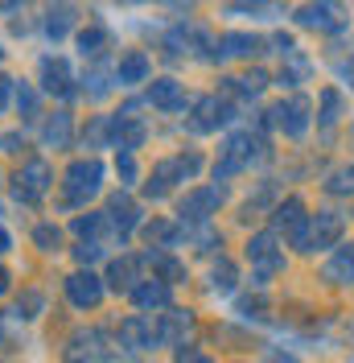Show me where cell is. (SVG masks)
<instances>
[{
    "label": "cell",
    "mask_w": 354,
    "mask_h": 363,
    "mask_svg": "<svg viewBox=\"0 0 354 363\" xmlns=\"http://www.w3.org/2000/svg\"><path fill=\"white\" fill-rule=\"evenodd\" d=\"M99 186H103V161L83 157V161H74V165L67 169L62 199H67V206H83L87 199H95V194H99Z\"/></svg>",
    "instance_id": "6da1fadb"
},
{
    "label": "cell",
    "mask_w": 354,
    "mask_h": 363,
    "mask_svg": "<svg viewBox=\"0 0 354 363\" xmlns=\"http://www.w3.org/2000/svg\"><path fill=\"white\" fill-rule=\"evenodd\" d=\"M198 169H202V153H194V149H190V153H177V157L161 161L153 169V182L144 186V194H149V199H165L173 182H190Z\"/></svg>",
    "instance_id": "7a4b0ae2"
},
{
    "label": "cell",
    "mask_w": 354,
    "mask_h": 363,
    "mask_svg": "<svg viewBox=\"0 0 354 363\" xmlns=\"http://www.w3.org/2000/svg\"><path fill=\"white\" fill-rule=\"evenodd\" d=\"M247 260H251V269H256V281H260V285L272 281L276 272H285V248H280L276 231H260V235H251V240H247Z\"/></svg>",
    "instance_id": "3957f363"
},
{
    "label": "cell",
    "mask_w": 354,
    "mask_h": 363,
    "mask_svg": "<svg viewBox=\"0 0 354 363\" xmlns=\"http://www.w3.org/2000/svg\"><path fill=\"white\" fill-rule=\"evenodd\" d=\"M346 21H350V13L342 0H309L297 9V25L317 29V33H338V29H346Z\"/></svg>",
    "instance_id": "277c9868"
},
{
    "label": "cell",
    "mask_w": 354,
    "mask_h": 363,
    "mask_svg": "<svg viewBox=\"0 0 354 363\" xmlns=\"http://www.w3.org/2000/svg\"><path fill=\"white\" fill-rule=\"evenodd\" d=\"M256 149H260V140H256L251 133H235L219 149V161H215V182H227V178H235L239 169H247L251 157H256Z\"/></svg>",
    "instance_id": "5b68a950"
},
{
    "label": "cell",
    "mask_w": 354,
    "mask_h": 363,
    "mask_svg": "<svg viewBox=\"0 0 354 363\" xmlns=\"http://www.w3.org/2000/svg\"><path fill=\"white\" fill-rule=\"evenodd\" d=\"M272 223L288 231V244L297 252H309V219H305V203L301 199H288L272 211Z\"/></svg>",
    "instance_id": "8992f818"
},
{
    "label": "cell",
    "mask_w": 354,
    "mask_h": 363,
    "mask_svg": "<svg viewBox=\"0 0 354 363\" xmlns=\"http://www.w3.org/2000/svg\"><path fill=\"white\" fill-rule=\"evenodd\" d=\"M268 116H272V124H276V128H280L285 136H292V140L309 133V99H305V95L280 99V104H276V108H272Z\"/></svg>",
    "instance_id": "52a82bcc"
},
{
    "label": "cell",
    "mask_w": 354,
    "mask_h": 363,
    "mask_svg": "<svg viewBox=\"0 0 354 363\" xmlns=\"http://www.w3.org/2000/svg\"><path fill=\"white\" fill-rule=\"evenodd\" d=\"M50 182H54L50 165H45L42 157H29L21 169H17V178H13V190H17V199H21V203H38L45 190H50Z\"/></svg>",
    "instance_id": "ba28073f"
},
{
    "label": "cell",
    "mask_w": 354,
    "mask_h": 363,
    "mask_svg": "<svg viewBox=\"0 0 354 363\" xmlns=\"http://www.w3.org/2000/svg\"><path fill=\"white\" fill-rule=\"evenodd\" d=\"M231 116H235V108H231L227 99H219V95H202L185 124H190V133H219Z\"/></svg>",
    "instance_id": "9c48e42d"
},
{
    "label": "cell",
    "mask_w": 354,
    "mask_h": 363,
    "mask_svg": "<svg viewBox=\"0 0 354 363\" xmlns=\"http://www.w3.org/2000/svg\"><path fill=\"white\" fill-rule=\"evenodd\" d=\"M67 297L74 310H95L99 301H103V277H95V272H70L67 277Z\"/></svg>",
    "instance_id": "30bf717a"
},
{
    "label": "cell",
    "mask_w": 354,
    "mask_h": 363,
    "mask_svg": "<svg viewBox=\"0 0 354 363\" xmlns=\"http://www.w3.org/2000/svg\"><path fill=\"white\" fill-rule=\"evenodd\" d=\"M219 206H222V186H202V190H190L181 199V219L206 223L210 215H219Z\"/></svg>",
    "instance_id": "8fae6325"
},
{
    "label": "cell",
    "mask_w": 354,
    "mask_h": 363,
    "mask_svg": "<svg viewBox=\"0 0 354 363\" xmlns=\"http://www.w3.org/2000/svg\"><path fill=\"white\" fill-rule=\"evenodd\" d=\"M342 227H346V219H342L338 211H317L309 219V252L333 248V244L342 240Z\"/></svg>",
    "instance_id": "7c38bea8"
},
{
    "label": "cell",
    "mask_w": 354,
    "mask_h": 363,
    "mask_svg": "<svg viewBox=\"0 0 354 363\" xmlns=\"http://www.w3.org/2000/svg\"><path fill=\"white\" fill-rule=\"evenodd\" d=\"M108 128H111V140H115L120 153H132V149H140V140H144V124L132 116V108H124L120 116H111Z\"/></svg>",
    "instance_id": "4fadbf2b"
},
{
    "label": "cell",
    "mask_w": 354,
    "mask_h": 363,
    "mask_svg": "<svg viewBox=\"0 0 354 363\" xmlns=\"http://www.w3.org/2000/svg\"><path fill=\"white\" fill-rule=\"evenodd\" d=\"M190 330H194V314L190 310H169V314H161V322H156V342L177 347V342H185Z\"/></svg>",
    "instance_id": "5bb4252c"
},
{
    "label": "cell",
    "mask_w": 354,
    "mask_h": 363,
    "mask_svg": "<svg viewBox=\"0 0 354 363\" xmlns=\"http://www.w3.org/2000/svg\"><path fill=\"white\" fill-rule=\"evenodd\" d=\"M149 70H153L149 54H144V50H132V54L120 58V67H115V83H120V87H136V83L149 79Z\"/></svg>",
    "instance_id": "9a60e30c"
},
{
    "label": "cell",
    "mask_w": 354,
    "mask_h": 363,
    "mask_svg": "<svg viewBox=\"0 0 354 363\" xmlns=\"http://www.w3.org/2000/svg\"><path fill=\"white\" fill-rule=\"evenodd\" d=\"M260 38L256 33H222L219 45H215V58H251L260 54Z\"/></svg>",
    "instance_id": "2e32d148"
},
{
    "label": "cell",
    "mask_w": 354,
    "mask_h": 363,
    "mask_svg": "<svg viewBox=\"0 0 354 363\" xmlns=\"http://www.w3.org/2000/svg\"><path fill=\"white\" fill-rule=\"evenodd\" d=\"M321 277L330 285H354V244H342V248L333 252L330 260H326V269H321Z\"/></svg>",
    "instance_id": "e0dca14e"
},
{
    "label": "cell",
    "mask_w": 354,
    "mask_h": 363,
    "mask_svg": "<svg viewBox=\"0 0 354 363\" xmlns=\"http://www.w3.org/2000/svg\"><path fill=\"white\" fill-rule=\"evenodd\" d=\"M74 0H54L50 9H45V33L54 38V42H62L70 33V25H74Z\"/></svg>",
    "instance_id": "ac0fdd59"
},
{
    "label": "cell",
    "mask_w": 354,
    "mask_h": 363,
    "mask_svg": "<svg viewBox=\"0 0 354 363\" xmlns=\"http://www.w3.org/2000/svg\"><path fill=\"white\" fill-rule=\"evenodd\" d=\"M108 223L115 227V235H120V240H128V231H132V227L140 223V211L132 206V199L115 194V199L108 203Z\"/></svg>",
    "instance_id": "d6986e66"
},
{
    "label": "cell",
    "mask_w": 354,
    "mask_h": 363,
    "mask_svg": "<svg viewBox=\"0 0 354 363\" xmlns=\"http://www.w3.org/2000/svg\"><path fill=\"white\" fill-rule=\"evenodd\" d=\"M120 339H124V347H132V351H149L156 342V326L149 318H128L120 326Z\"/></svg>",
    "instance_id": "ffe728a7"
},
{
    "label": "cell",
    "mask_w": 354,
    "mask_h": 363,
    "mask_svg": "<svg viewBox=\"0 0 354 363\" xmlns=\"http://www.w3.org/2000/svg\"><path fill=\"white\" fill-rule=\"evenodd\" d=\"M70 83H74V79H70V67L62 62V58H42V87L45 91H54V95L67 99L70 91H74Z\"/></svg>",
    "instance_id": "44dd1931"
},
{
    "label": "cell",
    "mask_w": 354,
    "mask_h": 363,
    "mask_svg": "<svg viewBox=\"0 0 354 363\" xmlns=\"http://www.w3.org/2000/svg\"><path fill=\"white\" fill-rule=\"evenodd\" d=\"M149 104L161 108V112H177V108H185L181 83H177V79H156L153 87H149Z\"/></svg>",
    "instance_id": "7402d4cb"
},
{
    "label": "cell",
    "mask_w": 354,
    "mask_h": 363,
    "mask_svg": "<svg viewBox=\"0 0 354 363\" xmlns=\"http://www.w3.org/2000/svg\"><path fill=\"white\" fill-rule=\"evenodd\" d=\"M132 301L140 306V310H169V285H165V281L132 285Z\"/></svg>",
    "instance_id": "603a6c76"
},
{
    "label": "cell",
    "mask_w": 354,
    "mask_h": 363,
    "mask_svg": "<svg viewBox=\"0 0 354 363\" xmlns=\"http://www.w3.org/2000/svg\"><path fill=\"white\" fill-rule=\"evenodd\" d=\"M144 260L156 269V281H165V285H177V281L185 277V264H181V260H173L169 252H161V248H156V252L149 248V252H144Z\"/></svg>",
    "instance_id": "cb8c5ba5"
},
{
    "label": "cell",
    "mask_w": 354,
    "mask_h": 363,
    "mask_svg": "<svg viewBox=\"0 0 354 363\" xmlns=\"http://www.w3.org/2000/svg\"><path fill=\"white\" fill-rule=\"evenodd\" d=\"M165 45L173 50V54H185L190 45H206V38H202V29L198 25H190V21H177L169 33H165Z\"/></svg>",
    "instance_id": "d4e9b609"
},
{
    "label": "cell",
    "mask_w": 354,
    "mask_h": 363,
    "mask_svg": "<svg viewBox=\"0 0 354 363\" xmlns=\"http://www.w3.org/2000/svg\"><path fill=\"white\" fill-rule=\"evenodd\" d=\"M70 133H74V124H70L67 112L50 116V120H45V128H42L45 145H54V149H67V145H70Z\"/></svg>",
    "instance_id": "484cf974"
},
{
    "label": "cell",
    "mask_w": 354,
    "mask_h": 363,
    "mask_svg": "<svg viewBox=\"0 0 354 363\" xmlns=\"http://www.w3.org/2000/svg\"><path fill=\"white\" fill-rule=\"evenodd\" d=\"M108 50V29L103 25H87L83 33H79V54L83 58H99Z\"/></svg>",
    "instance_id": "4316f807"
},
{
    "label": "cell",
    "mask_w": 354,
    "mask_h": 363,
    "mask_svg": "<svg viewBox=\"0 0 354 363\" xmlns=\"http://www.w3.org/2000/svg\"><path fill=\"white\" fill-rule=\"evenodd\" d=\"M136 264H140V260H132V256H124V260H111V269H108V281L115 285V289H128V294H132Z\"/></svg>",
    "instance_id": "83f0119b"
},
{
    "label": "cell",
    "mask_w": 354,
    "mask_h": 363,
    "mask_svg": "<svg viewBox=\"0 0 354 363\" xmlns=\"http://www.w3.org/2000/svg\"><path fill=\"white\" fill-rule=\"evenodd\" d=\"M235 281H239L235 264H231L227 256H219V264L210 269V289H215V294H231V289H235Z\"/></svg>",
    "instance_id": "f1b7e54d"
},
{
    "label": "cell",
    "mask_w": 354,
    "mask_h": 363,
    "mask_svg": "<svg viewBox=\"0 0 354 363\" xmlns=\"http://www.w3.org/2000/svg\"><path fill=\"white\" fill-rule=\"evenodd\" d=\"M268 87V74L264 70H247L239 79H227V91H235V95H260Z\"/></svg>",
    "instance_id": "f546056e"
},
{
    "label": "cell",
    "mask_w": 354,
    "mask_h": 363,
    "mask_svg": "<svg viewBox=\"0 0 354 363\" xmlns=\"http://www.w3.org/2000/svg\"><path fill=\"white\" fill-rule=\"evenodd\" d=\"M305 74H309V58H301L297 50L288 54V67L280 70V87H297V83H305Z\"/></svg>",
    "instance_id": "4dcf8cb0"
},
{
    "label": "cell",
    "mask_w": 354,
    "mask_h": 363,
    "mask_svg": "<svg viewBox=\"0 0 354 363\" xmlns=\"http://www.w3.org/2000/svg\"><path fill=\"white\" fill-rule=\"evenodd\" d=\"M144 240H149V244H153V248H169V244H173L177 240V227L173 223H165V219H153V223L144 227Z\"/></svg>",
    "instance_id": "1f68e13d"
},
{
    "label": "cell",
    "mask_w": 354,
    "mask_h": 363,
    "mask_svg": "<svg viewBox=\"0 0 354 363\" xmlns=\"http://www.w3.org/2000/svg\"><path fill=\"white\" fill-rule=\"evenodd\" d=\"M33 244H38L42 252H58L62 248V231H58L54 223H38L33 227Z\"/></svg>",
    "instance_id": "d6a6232c"
},
{
    "label": "cell",
    "mask_w": 354,
    "mask_h": 363,
    "mask_svg": "<svg viewBox=\"0 0 354 363\" xmlns=\"http://www.w3.org/2000/svg\"><path fill=\"white\" fill-rule=\"evenodd\" d=\"M338 112H342V95L338 91H321V128H333L338 124Z\"/></svg>",
    "instance_id": "836d02e7"
},
{
    "label": "cell",
    "mask_w": 354,
    "mask_h": 363,
    "mask_svg": "<svg viewBox=\"0 0 354 363\" xmlns=\"http://www.w3.org/2000/svg\"><path fill=\"white\" fill-rule=\"evenodd\" d=\"M326 190H330V194H354V165H346V169H338V174H330V182H326Z\"/></svg>",
    "instance_id": "e575fe53"
},
{
    "label": "cell",
    "mask_w": 354,
    "mask_h": 363,
    "mask_svg": "<svg viewBox=\"0 0 354 363\" xmlns=\"http://www.w3.org/2000/svg\"><path fill=\"white\" fill-rule=\"evenodd\" d=\"M13 95H17V112L21 116H38V91L29 87V83H17Z\"/></svg>",
    "instance_id": "d590c367"
},
{
    "label": "cell",
    "mask_w": 354,
    "mask_h": 363,
    "mask_svg": "<svg viewBox=\"0 0 354 363\" xmlns=\"http://www.w3.org/2000/svg\"><path fill=\"white\" fill-rule=\"evenodd\" d=\"M99 227H103V215H83V219H74V235H83V240H87V235L99 231Z\"/></svg>",
    "instance_id": "8d00e7d4"
},
{
    "label": "cell",
    "mask_w": 354,
    "mask_h": 363,
    "mask_svg": "<svg viewBox=\"0 0 354 363\" xmlns=\"http://www.w3.org/2000/svg\"><path fill=\"white\" fill-rule=\"evenodd\" d=\"M115 169H120V178L128 182V186L136 182V157L132 153H120V157H115Z\"/></svg>",
    "instance_id": "74e56055"
},
{
    "label": "cell",
    "mask_w": 354,
    "mask_h": 363,
    "mask_svg": "<svg viewBox=\"0 0 354 363\" xmlns=\"http://www.w3.org/2000/svg\"><path fill=\"white\" fill-rule=\"evenodd\" d=\"M99 244H87V240H83V244H79V248H74V256H79V260H83V264H91V260H99Z\"/></svg>",
    "instance_id": "f35d334b"
},
{
    "label": "cell",
    "mask_w": 354,
    "mask_h": 363,
    "mask_svg": "<svg viewBox=\"0 0 354 363\" xmlns=\"http://www.w3.org/2000/svg\"><path fill=\"white\" fill-rule=\"evenodd\" d=\"M8 91H17V83H13L8 74H0V112L8 108Z\"/></svg>",
    "instance_id": "ab89813d"
},
{
    "label": "cell",
    "mask_w": 354,
    "mask_h": 363,
    "mask_svg": "<svg viewBox=\"0 0 354 363\" xmlns=\"http://www.w3.org/2000/svg\"><path fill=\"white\" fill-rule=\"evenodd\" d=\"M177 363H210V359H206L202 351H190V347H185V351H177Z\"/></svg>",
    "instance_id": "60d3db41"
},
{
    "label": "cell",
    "mask_w": 354,
    "mask_h": 363,
    "mask_svg": "<svg viewBox=\"0 0 354 363\" xmlns=\"http://www.w3.org/2000/svg\"><path fill=\"white\" fill-rule=\"evenodd\" d=\"M8 281H13V277H8V269H4V264H0V294L8 289Z\"/></svg>",
    "instance_id": "b9f144b4"
},
{
    "label": "cell",
    "mask_w": 354,
    "mask_h": 363,
    "mask_svg": "<svg viewBox=\"0 0 354 363\" xmlns=\"http://www.w3.org/2000/svg\"><path fill=\"white\" fill-rule=\"evenodd\" d=\"M8 244H13V240H8V231L0 227V252H8Z\"/></svg>",
    "instance_id": "7bdbcfd3"
},
{
    "label": "cell",
    "mask_w": 354,
    "mask_h": 363,
    "mask_svg": "<svg viewBox=\"0 0 354 363\" xmlns=\"http://www.w3.org/2000/svg\"><path fill=\"white\" fill-rule=\"evenodd\" d=\"M342 74H346V79H350V87H354V67H346V70H342Z\"/></svg>",
    "instance_id": "ee69618b"
},
{
    "label": "cell",
    "mask_w": 354,
    "mask_h": 363,
    "mask_svg": "<svg viewBox=\"0 0 354 363\" xmlns=\"http://www.w3.org/2000/svg\"><path fill=\"white\" fill-rule=\"evenodd\" d=\"M0 58H4V50H0Z\"/></svg>",
    "instance_id": "f6af8a7d"
}]
</instances>
